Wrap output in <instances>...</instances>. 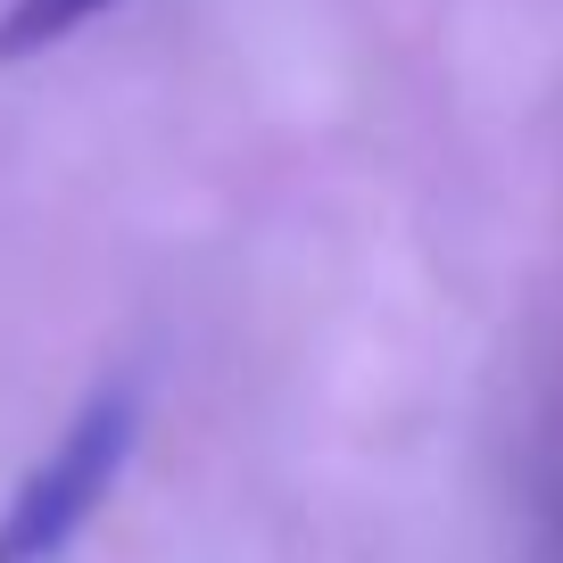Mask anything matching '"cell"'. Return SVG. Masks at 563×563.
Returning <instances> with one entry per match:
<instances>
[{"label":"cell","instance_id":"obj_2","mask_svg":"<svg viewBox=\"0 0 563 563\" xmlns=\"http://www.w3.org/2000/svg\"><path fill=\"white\" fill-rule=\"evenodd\" d=\"M100 9H108V0H9V18H0V67L51 51V42H67L75 25H91Z\"/></svg>","mask_w":563,"mask_h":563},{"label":"cell","instance_id":"obj_1","mask_svg":"<svg viewBox=\"0 0 563 563\" xmlns=\"http://www.w3.org/2000/svg\"><path fill=\"white\" fill-rule=\"evenodd\" d=\"M141 440V389L108 382L84 398V415L58 431V448L18 481V497L0 506V563H58L84 522L100 514V497L117 489L124 456Z\"/></svg>","mask_w":563,"mask_h":563}]
</instances>
